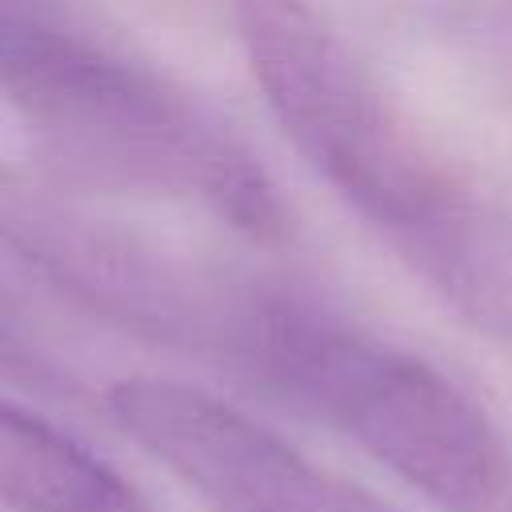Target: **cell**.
<instances>
[{
  "label": "cell",
  "instance_id": "5b68a950",
  "mask_svg": "<svg viewBox=\"0 0 512 512\" xmlns=\"http://www.w3.org/2000/svg\"><path fill=\"white\" fill-rule=\"evenodd\" d=\"M104 404L204 512H400L200 388L132 376L116 380Z\"/></svg>",
  "mask_w": 512,
  "mask_h": 512
},
{
  "label": "cell",
  "instance_id": "7a4b0ae2",
  "mask_svg": "<svg viewBox=\"0 0 512 512\" xmlns=\"http://www.w3.org/2000/svg\"><path fill=\"white\" fill-rule=\"evenodd\" d=\"M232 360L348 436L436 512H512L504 432L424 356L264 288Z\"/></svg>",
  "mask_w": 512,
  "mask_h": 512
},
{
  "label": "cell",
  "instance_id": "3957f363",
  "mask_svg": "<svg viewBox=\"0 0 512 512\" xmlns=\"http://www.w3.org/2000/svg\"><path fill=\"white\" fill-rule=\"evenodd\" d=\"M232 20L280 132L392 248L472 196L304 0H232Z\"/></svg>",
  "mask_w": 512,
  "mask_h": 512
},
{
  "label": "cell",
  "instance_id": "52a82bcc",
  "mask_svg": "<svg viewBox=\"0 0 512 512\" xmlns=\"http://www.w3.org/2000/svg\"><path fill=\"white\" fill-rule=\"evenodd\" d=\"M400 260L472 328L512 344V216L476 192L396 248Z\"/></svg>",
  "mask_w": 512,
  "mask_h": 512
},
{
  "label": "cell",
  "instance_id": "277c9868",
  "mask_svg": "<svg viewBox=\"0 0 512 512\" xmlns=\"http://www.w3.org/2000/svg\"><path fill=\"white\" fill-rule=\"evenodd\" d=\"M4 240L84 308L152 340L228 360L248 324V304L260 292V284L200 272L100 220L20 196L16 188L4 192Z\"/></svg>",
  "mask_w": 512,
  "mask_h": 512
},
{
  "label": "cell",
  "instance_id": "6da1fadb",
  "mask_svg": "<svg viewBox=\"0 0 512 512\" xmlns=\"http://www.w3.org/2000/svg\"><path fill=\"white\" fill-rule=\"evenodd\" d=\"M0 76L32 148L64 176L196 204L256 244L288 236V212L260 160L148 64L56 24L8 16Z\"/></svg>",
  "mask_w": 512,
  "mask_h": 512
},
{
  "label": "cell",
  "instance_id": "8992f818",
  "mask_svg": "<svg viewBox=\"0 0 512 512\" xmlns=\"http://www.w3.org/2000/svg\"><path fill=\"white\" fill-rule=\"evenodd\" d=\"M0 492L12 512H156L104 456L20 404L0 412Z\"/></svg>",
  "mask_w": 512,
  "mask_h": 512
}]
</instances>
